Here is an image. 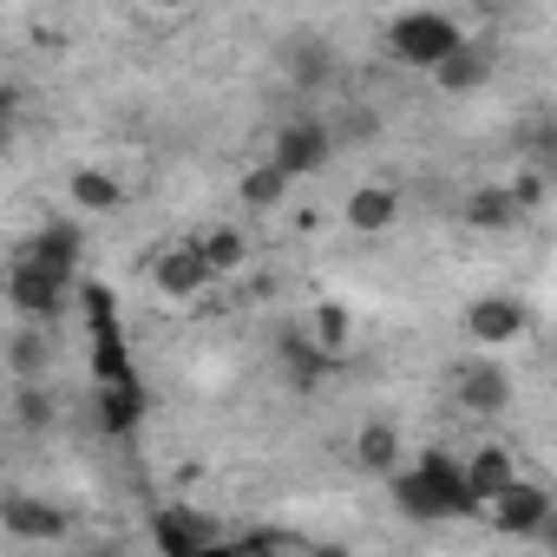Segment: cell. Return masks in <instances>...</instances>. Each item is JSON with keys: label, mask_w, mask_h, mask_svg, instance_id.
Here are the masks:
<instances>
[{"label": "cell", "mask_w": 557, "mask_h": 557, "mask_svg": "<svg viewBox=\"0 0 557 557\" xmlns=\"http://www.w3.org/2000/svg\"><path fill=\"white\" fill-rule=\"evenodd\" d=\"M230 531L216 524V518H203V511H190V505H158L151 511V544L164 550V557H197V550H216Z\"/></svg>", "instance_id": "7"}, {"label": "cell", "mask_w": 557, "mask_h": 557, "mask_svg": "<svg viewBox=\"0 0 557 557\" xmlns=\"http://www.w3.org/2000/svg\"><path fill=\"white\" fill-rule=\"evenodd\" d=\"M479 511H485L505 537H544V544H557V498H550L537 479H505Z\"/></svg>", "instance_id": "3"}, {"label": "cell", "mask_w": 557, "mask_h": 557, "mask_svg": "<svg viewBox=\"0 0 557 557\" xmlns=\"http://www.w3.org/2000/svg\"><path fill=\"white\" fill-rule=\"evenodd\" d=\"M329 158H335V132L322 119H289V125H275V138H269V164H283L289 177H315Z\"/></svg>", "instance_id": "6"}, {"label": "cell", "mask_w": 557, "mask_h": 557, "mask_svg": "<svg viewBox=\"0 0 557 557\" xmlns=\"http://www.w3.org/2000/svg\"><path fill=\"white\" fill-rule=\"evenodd\" d=\"M453 400H459L472 420L505 413V407H511V374H505V361H466L459 381H453Z\"/></svg>", "instance_id": "11"}, {"label": "cell", "mask_w": 557, "mask_h": 557, "mask_svg": "<svg viewBox=\"0 0 557 557\" xmlns=\"http://www.w3.org/2000/svg\"><path fill=\"white\" fill-rule=\"evenodd\" d=\"M158 8H190V0H158Z\"/></svg>", "instance_id": "32"}, {"label": "cell", "mask_w": 557, "mask_h": 557, "mask_svg": "<svg viewBox=\"0 0 557 557\" xmlns=\"http://www.w3.org/2000/svg\"><path fill=\"white\" fill-rule=\"evenodd\" d=\"M92 413H99V433L112 440H132L145 426V381L125 374V381H99L92 387Z\"/></svg>", "instance_id": "13"}, {"label": "cell", "mask_w": 557, "mask_h": 557, "mask_svg": "<svg viewBox=\"0 0 557 557\" xmlns=\"http://www.w3.org/2000/svg\"><path fill=\"white\" fill-rule=\"evenodd\" d=\"M0 374H8V355H0Z\"/></svg>", "instance_id": "33"}, {"label": "cell", "mask_w": 557, "mask_h": 557, "mask_svg": "<svg viewBox=\"0 0 557 557\" xmlns=\"http://www.w3.org/2000/svg\"><path fill=\"white\" fill-rule=\"evenodd\" d=\"M459 40H466V27L453 14H440V8H407V14L387 21V53L400 66H420V73H433Z\"/></svg>", "instance_id": "2"}, {"label": "cell", "mask_w": 557, "mask_h": 557, "mask_svg": "<svg viewBox=\"0 0 557 557\" xmlns=\"http://www.w3.org/2000/svg\"><path fill=\"white\" fill-rule=\"evenodd\" d=\"M505 479H518V459H511L505 446H479V453L466 459V485H472V498H479V505H485Z\"/></svg>", "instance_id": "22"}, {"label": "cell", "mask_w": 557, "mask_h": 557, "mask_svg": "<svg viewBox=\"0 0 557 557\" xmlns=\"http://www.w3.org/2000/svg\"><path fill=\"white\" fill-rule=\"evenodd\" d=\"M66 296H73V275H60V269L34 262L27 249L14 256V269H8V302H14V315H21V322H53V315L66 309Z\"/></svg>", "instance_id": "4"}, {"label": "cell", "mask_w": 557, "mask_h": 557, "mask_svg": "<svg viewBox=\"0 0 557 557\" xmlns=\"http://www.w3.org/2000/svg\"><path fill=\"white\" fill-rule=\"evenodd\" d=\"M8 125H14V92L0 86V132H8Z\"/></svg>", "instance_id": "31"}, {"label": "cell", "mask_w": 557, "mask_h": 557, "mask_svg": "<svg viewBox=\"0 0 557 557\" xmlns=\"http://www.w3.org/2000/svg\"><path fill=\"white\" fill-rule=\"evenodd\" d=\"M197 249H203V262H210V275H236L243 262H249V243H243V230H210V236H197Z\"/></svg>", "instance_id": "23"}, {"label": "cell", "mask_w": 557, "mask_h": 557, "mask_svg": "<svg viewBox=\"0 0 557 557\" xmlns=\"http://www.w3.org/2000/svg\"><path fill=\"white\" fill-rule=\"evenodd\" d=\"M0 524H8L14 537H27V544H66V537H73L66 505H47V498H34V492L0 498Z\"/></svg>", "instance_id": "10"}, {"label": "cell", "mask_w": 557, "mask_h": 557, "mask_svg": "<svg viewBox=\"0 0 557 557\" xmlns=\"http://www.w3.org/2000/svg\"><path fill=\"white\" fill-rule=\"evenodd\" d=\"M335 132V145H368L374 132H381V112H368V106H348L342 112V125H329Z\"/></svg>", "instance_id": "28"}, {"label": "cell", "mask_w": 557, "mask_h": 557, "mask_svg": "<svg viewBox=\"0 0 557 557\" xmlns=\"http://www.w3.org/2000/svg\"><path fill=\"white\" fill-rule=\"evenodd\" d=\"M289 190H296V177H289L283 164H269V158H262V164H249V171H243V184H236L243 210H275Z\"/></svg>", "instance_id": "19"}, {"label": "cell", "mask_w": 557, "mask_h": 557, "mask_svg": "<svg viewBox=\"0 0 557 557\" xmlns=\"http://www.w3.org/2000/svg\"><path fill=\"white\" fill-rule=\"evenodd\" d=\"M151 283H158V296H171V302H190V296H203L216 275H210V262H203V249L197 243H171L158 262H151Z\"/></svg>", "instance_id": "12"}, {"label": "cell", "mask_w": 557, "mask_h": 557, "mask_svg": "<svg viewBox=\"0 0 557 557\" xmlns=\"http://www.w3.org/2000/svg\"><path fill=\"white\" fill-rule=\"evenodd\" d=\"M223 544H236V550H296L302 537H296V531H236V537H223Z\"/></svg>", "instance_id": "30"}, {"label": "cell", "mask_w": 557, "mask_h": 557, "mask_svg": "<svg viewBox=\"0 0 557 557\" xmlns=\"http://www.w3.org/2000/svg\"><path fill=\"white\" fill-rule=\"evenodd\" d=\"M53 420H60L53 394H47V387H34V381H21V394H14V426H21V433H47Z\"/></svg>", "instance_id": "26"}, {"label": "cell", "mask_w": 557, "mask_h": 557, "mask_svg": "<svg viewBox=\"0 0 557 557\" xmlns=\"http://www.w3.org/2000/svg\"><path fill=\"white\" fill-rule=\"evenodd\" d=\"M66 190H73V203H79V210H92V216H106V210H119V203H125V184H119L112 171H99V164H79Z\"/></svg>", "instance_id": "21"}, {"label": "cell", "mask_w": 557, "mask_h": 557, "mask_svg": "<svg viewBox=\"0 0 557 557\" xmlns=\"http://www.w3.org/2000/svg\"><path fill=\"white\" fill-rule=\"evenodd\" d=\"M348 335H355L348 302H322V309H315V322H309V342H315V348H329V355H342V348H348Z\"/></svg>", "instance_id": "25"}, {"label": "cell", "mask_w": 557, "mask_h": 557, "mask_svg": "<svg viewBox=\"0 0 557 557\" xmlns=\"http://www.w3.org/2000/svg\"><path fill=\"white\" fill-rule=\"evenodd\" d=\"M433 79H440V92H479V86L492 79V47H479V40L466 34V40L433 66Z\"/></svg>", "instance_id": "17"}, {"label": "cell", "mask_w": 557, "mask_h": 557, "mask_svg": "<svg viewBox=\"0 0 557 557\" xmlns=\"http://www.w3.org/2000/svg\"><path fill=\"white\" fill-rule=\"evenodd\" d=\"M524 329H531L524 296H479V302L466 309V335H472L479 348H511V342H524Z\"/></svg>", "instance_id": "9"}, {"label": "cell", "mask_w": 557, "mask_h": 557, "mask_svg": "<svg viewBox=\"0 0 557 557\" xmlns=\"http://www.w3.org/2000/svg\"><path fill=\"white\" fill-rule=\"evenodd\" d=\"M86 329H92V381H125L138 374V361L125 355V329H119V309H112V289L106 283H86Z\"/></svg>", "instance_id": "5"}, {"label": "cell", "mask_w": 557, "mask_h": 557, "mask_svg": "<svg viewBox=\"0 0 557 557\" xmlns=\"http://www.w3.org/2000/svg\"><path fill=\"white\" fill-rule=\"evenodd\" d=\"M27 256H34V262H47V269H60V275H73V283H79V256H86V236H79V223H73V216H53V223H40V230L27 236Z\"/></svg>", "instance_id": "15"}, {"label": "cell", "mask_w": 557, "mask_h": 557, "mask_svg": "<svg viewBox=\"0 0 557 557\" xmlns=\"http://www.w3.org/2000/svg\"><path fill=\"white\" fill-rule=\"evenodd\" d=\"M0 355H8V374H14V381H34V374L47 368V335H40V322H27Z\"/></svg>", "instance_id": "24"}, {"label": "cell", "mask_w": 557, "mask_h": 557, "mask_svg": "<svg viewBox=\"0 0 557 557\" xmlns=\"http://www.w3.org/2000/svg\"><path fill=\"white\" fill-rule=\"evenodd\" d=\"M355 466L374 472V479H387V472L400 466V426H394V420H368V426L355 433Z\"/></svg>", "instance_id": "18"}, {"label": "cell", "mask_w": 557, "mask_h": 557, "mask_svg": "<svg viewBox=\"0 0 557 557\" xmlns=\"http://www.w3.org/2000/svg\"><path fill=\"white\" fill-rule=\"evenodd\" d=\"M518 216H524V210L511 203L505 184H472V190H466V223H472V230H511Z\"/></svg>", "instance_id": "20"}, {"label": "cell", "mask_w": 557, "mask_h": 557, "mask_svg": "<svg viewBox=\"0 0 557 557\" xmlns=\"http://www.w3.org/2000/svg\"><path fill=\"white\" fill-rule=\"evenodd\" d=\"M275 66H283V79L296 92H329L335 86V47L315 27H296L283 47H275Z\"/></svg>", "instance_id": "8"}, {"label": "cell", "mask_w": 557, "mask_h": 557, "mask_svg": "<svg viewBox=\"0 0 557 557\" xmlns=\"http://www.w3.org/2000/svg\"><path fill=\"white\" fill-rule=\"evenodd\" d=\"M275 361H283V381L296 387V394H315L335 368H342V355H329V348H315L309 335H283L275 342Z\"/></svg>", "instance_id": "14"}, {"label": "cell", "mask_w": 557, "mask_h": 557, "mask_svg": "<svg viewBox=\"0 0 557 557\" xmlns=\"http://www.w3.org/2000/svg\"><path fill=\"white\" fill-rule=\"evenodd\" d=\"M524 158H531L537 171H550V177H557V125H550V119H537V125L524 132Z\"/></svg>", "instance_id": "29"}, {"label": "cell", "mask_w": 557, "mask_h": 557, "mask_svg": "<svg viewBox=\"0 0 557 557\" xmlns=\"http://www.w3.org/2000/svg\"><path fill=\"white\" fill-rule=\"evenodd\" d=\"M394 505L420 524H440V518H479V498L466 485V466H453L446 453H426L420 466H394Z\"/></svg>", "instance_id": "1"}, {"label": "cell", "mask_w": 557, "mask_h": 557, "mask_svg": "<svg viewBox=\"0 0 557 557\" xmlns=\"http://www.w3.org/2000/svg\"><path fill=\"white\" fill-rule=\"evenodd\" d=\"M400 223V190L394 184H361L348 190V230L355 236H387Z\"/></svg>", "instance_id": "16"}, {"label": "cell", "mask_w": 557, "mask_h": 557, "mask_svg": "<svg viewBox=\"0 0 557 557\" xmlns=\"http://www.w3.org/2000/svg\"><path fill=\"white\" fill-rule=\"evenodd\" d=\"M505 190H511V203H518V210H544V197H550V171L524 164V171H518V177H511Z\"/></svg>", "instance_id": "27"}]
</instances>
